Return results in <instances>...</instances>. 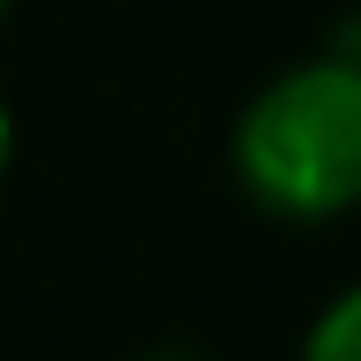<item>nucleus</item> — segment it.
I'll return each instance as SVG.
<instances>
[{
  "mask_svg": "<svg viewBox=\"0 0 361 361\" xmlns=\"http://www.w3.org/2000/svg\"><path fill=\"white\" fill-rule=\"evenodd\" d=\"M310 354H324V361H361V288H347V295L317 317Z\"/></svg>",
  "mask_w": 361,
  "mask_h": 361,
  "instance_id": "2",
  "label": "nucleus"
},
{
  "mask_svg": "<svg viewBox=\"0 0 361 361\" xmlns=\"http://www.w3.org/2000/svg\"><path fill=\"white\" fill-rule=\"evenodd\" d=\"M243 185L295 221H332L361 207V67L302 59L251 96L236 126Z\"/></svg>",
  "mask_w": 361,
  "mask_h": 361,
  "instance_id": "1",
  "label": "nucleus"
},
{
  "mask_svg": "<svg viewBox=\"0 0 361 361\" xmlns=\"http://www.w3.org/2000/svg\"><path fill=\"white\" fill-rule=\"evenodd\" d=\"M0 23H8V0H0Z\"/></svg>",
  "mask_w": 361,
  "mask_h": 361,
  "instance_id": "4",
  "label": "nucleus"
},
{
  "mask_svg": "<svg viewBox=\"0 0 361 361\" xmlns=\"http://www.w3.org/2000/svg\"><path fill=\"white\" fill-rule=\"evenodd\" d=\"M8 155H15V118H8V104H0V177H8Z\"/></svg>",
  "mask_w": 361,
  "mask_h": 361,
  "instance_id": "3",
  "label": "nucleus"
}]
</instances>
